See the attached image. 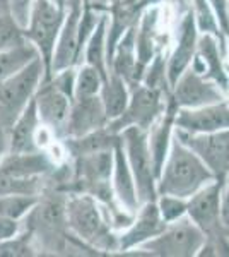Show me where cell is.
Instances as JSON below:
<instances>
[{"label":"cell","mask_w":229,"mask_h":257,"mask_svg":"<svg viewBox=\"0 0 229 257\" xmlns=\"http://www.w3.org/2000/svg\"><path fill=\"white\" fill-rule=\"evenodd\" d=\"M69 231L99 254H115L118 235L110 221L108 206L89 194L70 192L67 197Z\"/></svg>","instance_id":"1"},{"label":"cell","mask_w":229,"mask_h":257,"mask_svg":"<svg viewBox=\"0 0 229 257\" xmlns=\"http://www.w3.org/2000/svg\"><path fill=\"white\" fill-rule=\"evenodd\" d=\"M214 180L215 178L205 163L174 134L157 177V196L166 194L188 199Z\"/></svg>","instance_id":"2"},{"label":"cell","mask_w":229,"mask_h":257,"mask_svg":"<svg viewBox=\"0 0 229 257\" xmlns=\"http://www.w3.org/2000/svg\"><path fill=\"white\" fill-rule=\"evenodd\" d=\"M205 242L203 231L188 216L168 223L164 230L154 238L144 242L130 255H157V257H195ZM123 254V255H127Z\"/></svg>","instance_id":"3"},{"label":"cell","mask_w":229,"mask_h":257,"mask_svg":"<svg viewBox=\"0 0 229 257\" xmlns=\"http://www.w3.org/2000/svg\"><path fill=\"white\" fill-rule=\"evenodd\" d=\"M65 12L67 9L57 6L52 0H35L29 12L28 24L24 26V36L29 43L35 45L45 64V81H50L52 77L50 65H52L57 38L65 19Z\"/></svg>","instance_id":"4"},{"label":"cell","mask_w":229,"mask_h":257,"mask_svg":"<svg viewBox=\"0 0 229 257\" xmlns=\"http://www.w3.org/2000/svg\"><path fill=\"white\" fill-rule=\"evenodd\" d=\"M120 141L125 149L128 167L132 170V175L135 180L137 197L139 202L156 201L157 199V178L154 172V163L149 149L147 131L132 125L120 132Z\"/></svg>","instance_id":"5"},{"label":"cell","mask_w":229,"mask_h":257,"mask_svg":"<svg viewBox=\"0 0 229 257\" xmlns=\"http://www.w3.org/2000/svg\"><path fill=\"white\" fill-rule=\"evenodd\" d=\"M169 94L162 93L159 89L149 88L145 84H137L130 89V99H128L127 108L118 118L111 120L108 128L115 134H120L127 127H139L142 131H149L151 125L159 118L164 111Z\"/></svg>","instance_id":"6"},{"label":"cell","mask_w":229,"mask_h":257,"mask_svg":"<svg viewBox=\"0 0 229 257\" xmlns=\"http://www.w3.org/2000/svg\"><path fill=\"white\" fill-rule=\"evenodd\" d=\"M43 81L45 64L41 57H36L18 72L0 81V106L9 113L12 120H16L24 106L35 98Z\"/></svg>","instance_id":"7"},{"label":"cell","mask_w":229,"mask_h":257,"mask_svg":"<svg viewBox=\"0 0 229 257\" xmlns=\"http://www.w3.org/2000/svg\"><path fill=\"white\" fill-rule=\"evenodd\" d=\"M174 134L205 163L215 180L224 184L229 172V128L215 132H186L174 127Z\"/></svg>","instance_id":"8"},{"label":"cell","mask_w":229,"mask_h":257,"mask_svg":"<svg viewBox=\"0 0 229 257\" xmlns=\"http://www.w3.org/2000/svg\"><path fill=\"white\" fill-rule=\"evenodd\" d=\"M222 182L214 180L188 197L186 216L203 231L205 238L224 237L222 223Z\"/></svg>","instance_id":"9"},{"label":"cell","mask_w":229,"mask_h":257,"mask_svg":"<svg viewBox=\"0 0 229 257\" xmlns=\"http://www.w3.org/2000/svg\"><path fill=\"white\" fill-rule=\"evenodd\" d=\"M84 0H69L65 19L62 24L60 35L57 38L55 50H53L52 65H50V74H55L58 70H64L69 67H77L82 64V53L84 47L81 41V16ZM52 79V77H50Z\"/></svg>","instance_id":"10"},{"label":"cell","mask_w":229,"mask_h":257,"mask_svg":"<svg viewBox=\"0 0 229 257\" xmlns=\"http://www.w3.org/2000/svg\"><path fill=\"white\" fill-rule=\"evenodd\" d=\"M169 98L176 105V108L180 110L198 108V106L224 101L227 94L214 81L207 79L193 67H188L173 84Z\"/></svg>","instance_id":"11"},{"label":"cell","mask_w":229,"mask_h":257,"mask_svg":"<svg viewBox=\"0 0 229 257\" xmlns=\"http://www.w3.org/2000/svg\"><path fill=\"white\" fill-rule=\"evenodd\" d=\"M198 31L195 16L191 9L185 11L176 24V35H174V47L171 48V53L166 59V74H168L169 88L178 81V77L185 72L191 65L195 53H197V41H198Z\"/></svg>","instance_id":"12"},{"label":"cell","mask_w":229,"mask_h":257,"mask_svg":"<svg viewBox=\"0 0 229 257\" xmlns=\"http://www.w3.org/2000/svg\"><path fill=\"white\" fill-rule=\"evenodd\" d=\"M227 53L226 40H220L210 33H200L197 41V53H195L191 65L197 72L214 81L226 94H229V76L226 72L224 59Z\"/></svg>","instance_id":"13"},{"label":"cell","mask_w":229,"mask_h":257,"mask_svg":"<svg viewBox=\"0 0 229 257\" xmlns=\"http://www.w3.org/2000/svg\"><path fill=\"white\" fill-rule=\"evenodd\" d=\"M166 223L161 218V213L157 209L156 201H149L139 206L134 219L127 228H123L118 233L116 240V254H127L134 250L144 242L154 238L164 230Z\"/></svg>","instance_id":"14"},{"label":"cell","mask_w":229,"mask_h":257,"mask_svg":"<svg viewBox=\"0 0 229 257\" xmlns=\"http://www.w3.org/2000/svg\"><path fill=\"white\" fill-rule=\"evenodd\" d=\"M108 125V117L101 96H86L74 98L70 103L67 122L64 125L60 139L65 138H81L93 131Z\"/></svg>","instance_id":"15"},{"label":"cell","mask_w":229,"mask_h":257,"mask_svg":"<svg viewBox=\"0 0 229 257\" xmlns=\"http://www.w3.org/2000/svg\"><path fill=\"white\" fill-rule=\"evenodd\" d=\"M174 127L186 132H215L229 128V101L212 103L198 108H180Z\"/></svg>","instance_id":"16"},{"label":"cell","mask_w":229,"mask_h":257,"mask_svg":"<svg viewBox=\"0 0 229 257\" xmlns=\"http://www.w3.org/2000/svg\"><path fill=\"white\" fill-rule=\"evenodd\" d=\"M35 103L41 123L52 128L57 134V138L60 139L64 125L67 122L72 98H69L65 93H62L52 81H45L41 82L40 89L36 91Z\"/></svg>","instance_id":"17"},{"label":"cell","mask_w":229,"mask_h":257,"mask_svg":"<svg viewBox=\"0 0 229 257\" xmlns=\"http://www.w3.org/2000/svg\"><path fill=\"white\" fill-rule=\"evenodd\" d=\"M113 155H115V161H113V173H111V189H113L115 201L127 213L135 214L140 202L139 197H137L134 175H132V170L128 167L125 149L120 139L113 148Z\"/></svg>","instance_id":"18"},{"label":"cell","mask_w":229,"mask_h":257,"mask_svg":"<svg viewBox=\"0 0 229 257\" xmlns=\"http://www.w3.org/2000/svg\"><path fill=\"white\" fill-rule=\"evenodd\" d=\"M41 127V120L36 110L35 98L18 115L7 134V153H33L40 151L36 146V134Z\"/></svg>","instance_id":"19"},{"label":"cell","mask_w":229,"mask_h":257,"mask_svg":"<svg viewBox=\"0 0 229 257\" xmlns=\"http://www.w3.org/2000/svg\"><path fill=\"white\" fill-rule=\"evenodd\" d=\"M137 24V23H135ZM135 24L125 31V35L118 40L111 57L108 74H116L118 77L127 82L128 88H135L137 84L142 82L144 72L139 67L137 62V52H135Z\"/></svg>","instance_id":"20"},{"label":"cell","mask_w":229,"mask_h":257,"mask_svg":"<svg viewBox=\"0 0 229 257\" xmlns=\"http://www.w3.org/2000/svg\"><path fill=\"white\" fill-rule=\"evenodd\" d=\"M176 105L168 96V103H166L164 111L159 115V118L152 123L151 128L147 131L149 139V149H151L154 172H156V178L159 177L161 168L164 165V160L168 156L169 146L174 136V117H176Z\"/></svg>","instance_id":"21"},{"label":"cell","mask_w":229,"mask_h":257,"mask_svg":"<svg viewBox=\"0 0 229 257\" xmlns=\"http://www.w3.org/2000/svg\"><path fill=\"white\" fill-rule=\"evenodd\" d=\"M57 167L47 151L6 153L0 161V172L12 177H43L50 175Z\"/></svg>","instance_id":"22"},{"label":"cell","mask_w":229,"mask_h":257,"mask_svg":"<svg viewBox=\"0 0 229 257\" xmlns=\"http://www.w3.org/2000/svg\"><path fill=\"white\" fill-rule=\"evenodd\" d=\"M118 139V134L111 132L106 125L86 136H81V138H65L62 139V143H64L69 158H77V156L91 155V153L113 149Z\"/></svg>","instance_id":"23"},{"label":"cell","mask_w":229,"mask_h":257,"mask_svg":"<svg viewBox=\"0 0 229 257\" xmlns=\"http://www.w3.org/2000/svg\"><path fill=\"white\" fill-rule=\"evenodd\" d=\"M106 35H108V14L103 12L99 23L96 24L94 31L87 40L84 53H82V64H89L108 79V62H106Z\"/></svg>","instance_id":"24"},{"label":"cell","mask_w":229,"mask_h":257,"mask_svg":"<svg viewBox=\"0 0 229 257\" xmlns=\"http://www.w3.org/2000/svg\"><path fill=\"white\" fill-rule=\"evenodd\" d=\"M99 96H101L103 106H105L108 117V123H110L111 120L118 118L123 113V110L127 108L128 99H130V88H128V84L122 77L110 72L108 74V79L103 82Z\"/></svg>","instance_id":"25"},{"label":"cell","mask_w":229,"mask_h":257,"mask_svg":"<svg viewBox=\"0 0 229 257\" xmlns=\"http://www.w3.org/2000/svg\"><path fill=\"white\" fill-rule=\"evenodd\" d=\"M50 187V175L43 177H12L0 172V196L4 194H23L41 196Z\"/></svg>","instance_id":"26"},{"label":"cell","mask_w":229,"mask_h":257,"mask_svg":"<svg viewBox=\"0 0 229 257\" xmlns=\"http://www.w3.org/2000/svg\"><path fill=\"white\" fill-rule=\"evenodd\" d=\"M36 57H40L38 50L29 41L21 45V47L2 50L0 52V81L7 79V77L12 76L14 72H18L19 69H23L24 65L29 64Z\"/></svg>","instance_id":"27"},{"label":"cell","mask_w":229,"mask_h":257,"mask_svg":"<svg viewBox=\"0 0 229 257\" xmlns=\"http://www.w3.org/2000/svg\"><path fill=\"white\" fill-rule=\"evenodd\" d=\"M103 82H105V77H103L93 65H89V64L77 65L74 98L98 96V94L101 93Z\"/></svg>","instance_id":"28"},{"label":"cell","mask_w":229,"mask_h":257,"mask_svg":"<svg viewBox=\"0 0 229 257\" xmlns=\"http://www.w3.org/2000/svg\"><path fill=\"white\" fill-rule=\"evenodd\" d=\"M40 196H23V194H4L0 196V216L23 221L33 209Z\"/></svg>","instance_id":"29"},{"label":"cell","mask_w":229,"mask_h":257,"mask_svg":"<svg viewBox=\"0 0 229 257\" xmlns=\"http://www.w3.org/2000/svg\"><path fill=\"white\" fill-rule=\"evenodd\" d=\"M166 59H168V57L164 55V52H157L156 55H154V59L149 62L147 67L144 70L142 84L169 94L171 93V88H169L168 74H166Z\"/></svg>","instance_id":"30"},{"label":"cell","mask_w":229,"mask_h":257,"mask_svg":"<svg viewBox=\"0 0 229 257\" xmlns=\"http://www.w3.org/2000/svg\"><path fill=\"white\" fill-rule=\"evenodd\" d=\"M190 9L195 16V23L200 33H210L215 35L217 38L224 40V33L220 31L219 23L215 19V14L212 11L209 0H190Z\"/></svg>","instance_id":"31"},{"label":"cell","mask_w":229,"mask_h":257,"mask_svg":"<svg viewBox=\"0 0 229 257\" xmlns=\"http://www.w3.org/2000/svg\"><path fill=\"white\" fill-rule=\"evenodd\" d=\"M28 43L24 30L18 24V21L11 16V12L0 14V52L11 50Z\"/></svg>","instance_id":"32"},{"label":"cell","mask_w":229,"mask_h":257,"mask_svg":"<svg viewBox=\"0 0 229 257\" xmlns=\"http://www.w3.org/2000/svg\"><path fill=\"white\" fill-rule=\"evenodd\" d=\"M157 209L161 213V218L164 219V223H173L176 219L186 216V204H188V199L176 197V196H166L161 194L156 199Z\"/></svg>","instance_id":"33"},{"label":"cell","mask_w":229,"mask_h":257,"mask_svg":"<svg viewBox=\"0 0 229 257\" xmlns=\"http://www.w3.org/2000/svg\"><path fill=\"white\" fill-rule=\"evenodd\" d=\"M76 74H77V67H69L64 70H58L52 76L53 84L57 86L62 93H65L69 98L74 99V89H76Z\"/></svg>","instance_id":"34"},{"label":"cell","mask_w":229,"mask_h":257,"mask_svg":"<svg viewBox=\"0 0 229 257\" xmlns=\"http://www.w3.org/2000/svg\"><path fill=\"white\" fill-rule=\"evenodd\" d=\"M33 2L35 0H7L11 16L18 21V24L23 30L28 24V18H29V12H31Z\"/></svg>","instance_id":"35"},{"label":"cell","mask_w":229,"mask_h":257,"mask_svg":"<svg viewBox=\"0 0 229 257\" xmlns=\"http://www.w3.org/2000/svg\"><path fill=\"white\" fill-rule=\"evenodd\" d=\"M209 4L215 14V19H217V23H219L220 31L224 33V36H229V21H227L229 0H209Z\"/></svg>","instance_id":"36"},{"label":"cell","mask_w":229,"mask_h":257,"mask_svg":"<svg viewBox=\"0 0 229 257\" xmlns=\"http://www.w3.org/2000/svg\"><path fill=\"white\" fill-rule=\"evenodd\" d=\"M21 221L7 216H0V240H7L21 231Z\"/></svg>","instance_id":"37"},{"label":"cell","mask_w":229,"mask_h":257,"mask_svg":"<svg viewBox=\"0 0 229 257\" xmlns=\"http://www.w3.org/2000/svg\"><path fill=\"white\" fill-rule=\"evenodd\" d=\"M229 214V172L226 178H224V185H222V216Z\"/></svg>","instance_id":"38"},{"label":"cell","mask_w":229,"mask_h":257,"mask_svg":"<svg viewBox=\"0 0 229 257\" xmlns=\"http://www.w3.org/2000/svg\"><path fill=\"white\" fill-rule=\"evenodd\" d=\"M12 123H14V120L9 117V113H7V111L4 110L2 106H0V131H7V132H9V128H11Z\"/></svg>","instance_id":"39"},{"label":"cell","mask_w":229,"mask_h":257,"mask_svg":"<svg viewBox=\"0 0 229 257\" xmlns=\"http://www.w3.org/2000/svg\"><path fill=\"white\" fill-rule=\"evenodd\" d=\"M84 2H87L89 6L96 7V9L99 11H106V2L108 0H84Z\"/></svg>","instance_id":"40"},{"label":"cell","mask_w":229,"mask_h":257,"mask_svg":"<svg viewBox=\"0 0 229 257\" xmlns=\"http://www.w3.org/2000/svg\"><path fill=\"white\" fill-rule=\"evenodd\" d=\"M6 153H7V138L0 141V161H2V158L6 156Z\"/></svg>","instance_id":"41"},{"label":"cell","mask_w":229,"mask_h":257,"mask_svg":"<svg viewBox=\"0 0 229 257\" xmlns=\"http://www.w3.org/2000/svg\"><path fill=\"white\" fill-rule=\"evenodd\" d=\"M4 12H9V4H7V0H0V14H4Z\"/></svg>","instance_id":"42"},{"label":"cell","mask_w":229,"mask_h":257,"mask_svg":"<svg viewBox=\"0 0 229 257\" xmlns=\"http://www.w3.org/2000/svg\"><path fill=\"white\" fill-rule=\"evenodd\" d=\"M222 223H224V231H226V235H227V238H229V214H227V216H224Z\"/></svg>","instance_id":"43"},{"label":"cell","mask_w":229,"mask_h":257,"mask_svg":"<svg viewBox=\"0 0 229 257\" xmlns=\"http://www.w3.org/2000/svg\"><path fill=\"white\" fill-rule=\"evenodd\" d=\"M52 2H55L57 6L64 7V9H67V2H69V0H52Z\"/></svg>","instance_id":"44"},{"label":"cell","mask_w":229,"mask_h":257,"mask_svg":"<svg viewBox=\"0 0 229 257\" xmlns=\"http://www.w3.org/2000/svg\"><path fill=\"white\" fill-rule=\"evenodd\" d=\"M224 65H226V72L229 76V43H227V53H226V59H224Z\"/></svg>","instance_id":"45"}]
</instances>
